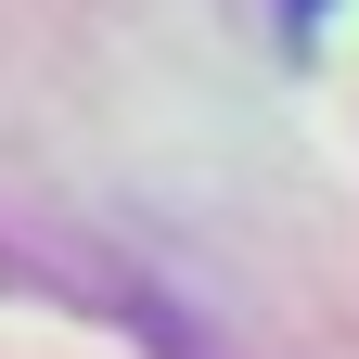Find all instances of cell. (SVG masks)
Returning <instances> with one entry per match:
<instances>
[{"instance_id":"1","label":"cell","mask_w":359,"mask_h":359,"mask_svg":"<svg viewBox=\"0 0 359 359\" xmlns=\"http://www.w3.org/2000/svg\"><path fill=\"white\" fill-rule=\"evenodd\" d=\"M295 13H321V0H295Z\"/></svg>"}]
</instances>
